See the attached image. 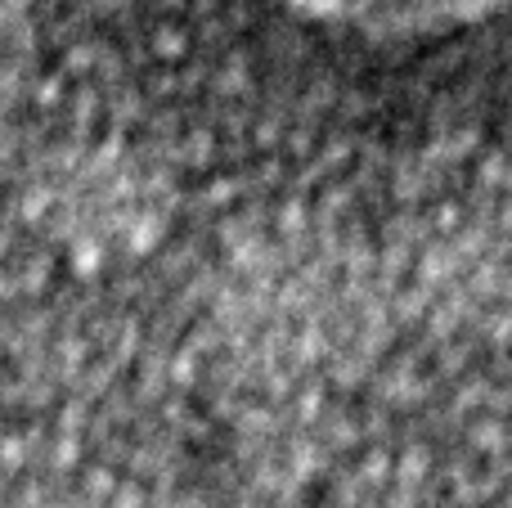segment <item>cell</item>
<instances>
[{
    "instance_id": "cell-1",
    "label": "cell",
    "mask_w": 512,
    "mask_h": 508,
    "mask_svg": "<svg viewBox=\"0 0 512 508\" xmlns=\"http://www.w3.org/2000/svg\"><path fill=\"white\" fill-rule=\"evenodd\" d=\"M283 5L360 32H445L499 14L512 0H283Z\"/></svg>"
}]
</instances>
